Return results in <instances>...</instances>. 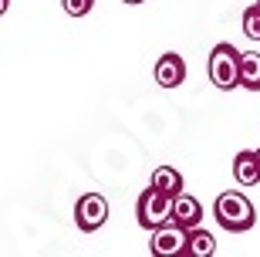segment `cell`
<instances>
[{
    "instance_id": "5",
    "label": "cell",
    "mask_w": 260,
    "mask_h": 257,
    "mask_svg": "<svg viewBox=\"0 0 260 257\" xmlns=\"http://www.w3.org/2000/svg\"><path fill=\"white\" fill-rule=\"evenodd\" d=\"M186 237H189V230L179 227L176 220H169V223L152 230L149 254L152 257H179V254H186Z\"/></svg>"
},
{
    "instance_id": "15",
    "label": "cell",
    "mask_w": 260,
    "mask_h": 257,
    "mask_svg": "<svg viewBox=\"0 0 260 257\" xmlns=\"http://www.w3.org/2000/svg\"><path fill=\"white\" fill-rule=\"evenodd\" d=\"M122 4H132V7H135V4H142V0H122Z\"/></svg>"
},
{
    "instance_id": "4",
    "label": "cell",
    "mask_w": 260,
    "mask_h": 257,
    "mask_svg": "<svg viewBox=\"0 0 260 257\" xmlns=\"http://www.w3.org/2000/svg\"><path fill=\"white\" fill-rule=\"evenodd\" d=\"M108 220V200L102 193H85V196H78L75 203V223L81 234H95V230L105 227Z\"/></svg>"
},
{
    "instance_id": "2",
    "label": "cell",
    "mask_w": 260,
    "mask_h": 257,
    "mask_svg": "<svg viewBox=\"0 0 260 257\" xmlns=\"http://www.w3.org/2000/svg\"><path fill=\"white\" fill-rule=\"evenodd\" d=\"M206 71H210V81L220 92H233V88L240 85V51L233 48V44H216Z\"/></svg>"
},
{
    "instance_id": "14",
    "label": "cell",
    "mask_w": 260,
    "mask_h": 257,
    "mask_svg": "<svg viewBox=\"0 0 260 257\" xmlns=\"http://www.w3.org/2000/svg\"><path fill=\"white\" fill-rule=\"evenodd\" d=\"M7 7H10V0H0V17L7 14Z\"/></svg>"
},
{
    "instance_id": "6",
    "label": "cell",
    "mask_w": 260,
    "mask_h": 257,
    "mask_svg": "<svg viewBox=\"0 0 260 257\" xmlns=\"http://www.w3.org/2000/svg\"><path fill=\"white\" fill-rule=\"evenodd\" d=\"M186 81V61L176 51H166L155 61V85L159 88H179Z\"/></svg>"
},
{
    "instance_id": "16",
    "label": "cell",
    "mask_w": 260,
    "mask_h": 257,
    "mask_svg": "<svg viewBox=\"0 0 260 257\" xmlns=\"http://www.w3.org/2000/svg\"><path fill=\"white\" fill-rule=\"evenodd\" d=\"M257 162H260V149H257Z\"/></svg>"
},
{
    "instance_id": "3",
    "label": "cell",
    "mask_w": 260,
    "mask_h": 257,
    "mask_svg": "<svg viewBox=\"0 0 260 257\" xmlns=\"http://www.w3.org/2000/svg\"><path fill=\"white\" fill-rule=\"evenodd\" d=\"M173 200H176V196H169V193H159L155 186L142 190V196H139V203H135V217H139V227L152 234L155 227L169 223V220H173Z\"/></svg>"
},
{
    "instance_id": "13",
    "label": "cell",
    "mask_w": 260,
    "mask_h": 257,
    "mask_svg": "<svg viewBox=\"0 0 260 257\" xmlns=\"http://www.w3.org/2000/svg\"><path fill=\"white\" fill-rule=\"evenodd\" d=\"M61 7H64L68 17H88L91 7H95V0H61Z\"/></svg>"
},
{
    "instance_id": "8",
    "label": "cell",
    "mask_w": 260,
    "mask_h": 257,
    "mask_svg": "<svg viewBox=\"0 0 260 257\" xmlns=\"http://www.w3.org/2000/svg\"><path fill=\"white\" fill-rule=\"evenodd\" d=\"M233 176L240 186H257L260 183V162H257V149H243L233 159Z\"/></svg>"
},
{
    "instance_id": "10",
    "label": "cell",
    "mask_w": 260,
    "mask_h": 257,
    "mask_svg": "<svg viewBox=\"0 0 260 257\" xmlns=\"http://www.w3.org/2000/svg\"><path fill=\"white\" fill-rule=\"evenodd\" d=\"M240 88L260 92V54L257 51H240Z\"/></svg>"
},
{
    "instance_id": "1",
    "label": "cell",
    "mask_w": 260,
    "mask_h": 257,
    "mask_svg": "<svg viewBox=\"0 0 260 257\" xmlns=\"http://www.w3.org/2000/svg\"><path fill=\"white\" fill-rule=\"evenodd\" d=\"M213 217H216V223L226 234H247L257 223V210H253V203L240 190H226L213 203Z\"/></svg>"
},
{
    "instance_id": "11",
    "label": "cell",
    "mask_w": 260,
    "mask_h": 257,
    "mask_svg": "<svg viewBox=\"0 0 260 257\" xmlns=\"http://www.w3.org/2000/svg\"><path fill=\"white\" fill-rule=\"evenodd\" d=\"M216 254V240H213L210 230L193 227L189 237H186V257H213Z\"/></svg>"
},
{
    "instance_id": "7",
    "label": "cell",
    "mask_w": 260,
    "mask_h": 257,
    "mask_svg": "<svg viewBox=\"0 0 260 257\" xmlns=\"http://www.w3.org/2000/svg\"><path fill=\"white\" fill-rule=\"evenodd\" d=\"M173 220L179 223V227L193 230L203 223V203L196 200V196H189V193H179L173 200Z\"/></svg>"
},
{
    "instance_id": "9",
    "label": "cell",
    "mask_w": 260,
    "mask_h": 257,
    "mask_svg": "<svg viewBox=\"0 0 260 257\" xmlns=\"http://www.w3.org/2000/svg\"><path fill=\"white\" fill-rule=\"evenodd\" d=\"M149 186H155L159 193H169V196H179L183 193V173L176 166H155Z\"/></svg>"
},
{
    "instance_id": "12",
    "label": "cell",
    "mask_w": 260,
    "mask_h": 257,
    "mask_svg": "<svg viewBox=\"0 0 260 257\" xmlns=\"http://www.w3.org/2000/svg\"><path fill=\"white\" fill-rule=\"evenodd\" d=\"M243 34L250 41H260V0L243 10Z\"/></svg>"
}]
</instances>
